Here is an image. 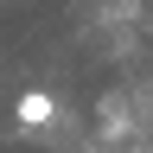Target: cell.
Wrapping results in <instances>:
<instances>
[{"mask_svg":"<svg viewBox=\"0 0 153 153\" xmlns=\"http://www.w3.org/2000/svg\"><path fill=\"white\" fill-rule=\"evenodd\" d=\"M13 115H19V128H45V121H57V96L51 89H19Z\"/></svg>","mask_w":153,"mask_h":153,"instance_id":"obj_1","label":"cell"}]
</instances>
